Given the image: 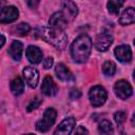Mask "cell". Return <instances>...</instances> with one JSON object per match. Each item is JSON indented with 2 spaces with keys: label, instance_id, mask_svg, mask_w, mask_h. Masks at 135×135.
I'll list each match as a JSON object with an SVG mask.
<instances>
[{
  "label": "cell",
  "instance_id": "obj_27",
  "mask_svg": "<svg viewBox=\"0 0 135 135\" xmlns=\"http://www.w3.org/2000/svg\"><path fill=\"white\" fill-rule=\"evenodd\" d=\"M39 2H40V0H26V3L31 8H36L38 6Z\"/></svg>",
  "mask_w": 135,
  "mask_h": 135
},
{
  "label": "cell",
  "instance_id": "obj_14",
  "mask_svg": "<svg viewBox=\"0 0 135 135\" xmlns=\"http://www.w3.org/2000/svg\"><path fill=\"white\" fill-rule=\"evenodd\" d=\"M55 73L57 75V77L62 80V81H66V82H72L75 80V77L73 75V73L66 68L65 64L63 63H58L55 68Z\"/></svg>",
  "mask_w": 135,
  "mask_h": 135
},
{
  "label": "cell",
  "instance_id": "obj_1",
  "mask_svg": "<svg viewBox=\"0 0 135 135\" xmlns=\"http://www.w3.org/2000/svg\"><path fill=\"white\" fill-rule=\"evenodd\" d=\"M35 36L52 44L58 50H63L68 43V36L63 30L54 26H39L35 30Z\"/></svg>",
  "mask_w": 135,
  "mask_h": 135
},
{
  "label": "cell",
  "instance_id": "obj_18",
  "mask_svg": "<svg viewBox=\"0 0 135 135\" xmlns=\"http://www.w3.org/2000/svg\"><path fill=\"white\" fill-rule=\"evenodd\" d=\"M24 90V82L22 81L21 77L17 76L11 81V91L15 96H19L23 93Z\"/></svg>",
  "mask_w": 135,
  "mask_h": 135
},
{
  "label": "cell",
  "instance_id": "obj_23",
  "mask_svg": "<svg viewBox=\"0 0 135 135\" xmlns=\"http://www.w3.org/2000/svg\"><path fill=\"white\" fill-rule=\"evenodd\" d=\"M126 118H127V113L124 111H118L114 114V120L118 127H121L124 123Z\"/></svg>",
  "mask_w": 135,
  "mask_h": 135
},
{
  "label": "cell",
  "instance_id": "obj_19",
  "mask_svg": "<svg viewBox=\"0 0 135 135\" xmlns=\"http://www.w3.org/2000/svg\"><path fill=\"white\" fill-rule=\"evenodd\" d=\"M126 0H108V11L110 14H113V15H117L120 7L123 5Z\"/></svg>",
  "mask_w": 135,
  "mask_h": 135
},
{
  "label": "cell",
  "instance_id": "obj_13",
  "mask_svg": "<svg viewBox=\"0 0 135 135\" xmlns=\"http://www.w3.org/2000/svg\"><path fill=\"white\" fill-rule=\"evenodd\" d=\"M41 92L45 96H55L58 92V88L50 75H46L41 85Z\"/></svg>",
  "mask_w": 135,
  "mask_h": 135
},
{
  "label": "cell",
  "instance_id": "obj_26",
  "mask_svg": "<svg viewBox=\"0 0 135 135\" xmlns=\"http://www.w3.org/2000/svg\"><path fill=\"white\" fill-rule=\"evenodd\" d=\"M80 95H81V93H80V91H79V90H77V89L72 90V91H71V93H70V97H71L72 99H77V98H79V97H80Z\"/></svg>",
  "mask_w": 135,
  "mask_h": 135
},
{
  "label": "cell",
  "instance_id": "obj_11",
  "mask_svg": "<svg viewBox=\"0 0 135 135\" xmlns=\"http://www.w3.org/2000/svg\"><path fill=\"white\" fill-rule=\"evenodd\" d=\"M75 124H76V119L74 117H66L65 119H63L59 126L57 127V129L54 131V134H63V135H66V134H70L73 132L74 128H75Z\"/></svg>",
  "mask_w": 135,
  "mask_h": 135
},
{
  "label": "cell",
  "instance_id": "obj_7",
  "mask_svg": "<svg viewBox=\"0 0 135 135\" xmlns=\"http://www.w3.org/2000/svg\"><path fill=\"white\" fill-rule=\"evenodd\" d=\"M19 11L14 5L4 6L0 9V23H11L17 20Z\"/></svg>",
  "mask_w": 135,
  "mask_h": 135
},
{
  "label": "cell",
  "instance_id": "obj_8",
  "mask_svg": "<svg viewBox=\"0 0 135 135\" xmlns=\"http://www.w3.org/2000/svg\"><path fill=\"white\" fill-rule=\"evenodd\" d=\"M62 15L65 17L68 21H72L78 14V8L76 3L73 0H63L61 2V11Z\"/></svg>",
  "mask_w": 135,
  "mask_h": 135
},
{
  "label": "cell",
  "instance_id": "obj_15",
  "mask_svg": "<svg viewBox=\"0 0 135 135\" xmlns=\"http://www.w3.org/2000/svg\"><path fill=\"white\" fill-rule=\"evenodd\" d=\"M49 23H50L51 26H54V27H57V28H60V30L64 31L69 21L65 19V17L62 15L61 12H56L51 16V18L49 20Z\"/></svg>",
  "mask_w": 135,
  "mask_h": 135
},
{
  "label": "cell",
  "instance_id": "obj_28",
  "mask_svg": "<svg viewBox=\"0 0 135 135\" xmlns=\"http://www.w3.org/2000/svg\"><path fill=\"white\" fill-rule=\"evenodd\" d=\"M75 133H83V134H84V133H89V132H88V130H85L83 127H79L78 129H76Z\"/></svg>",
  "mask_w": 135,
  "mask_h": 135
},
{
  "label": "cell",
  "instance_id": "obj_20",
  "mask_svg": "<svg viewBox=\"0 0 135 135\" xmlns=\"http://www.w3.org/2000/svg\"><path fill=\"white\" fill-rule=\"evenodd\" d=\"M98 131L101 134H113L114 130H113V126L111 123V121H109L108 119L102 120L99 126H98Z\"/></svg>",
  "mask_w": 135,
  "mask_h": 135
},
{
  "label": "cell",
  "instance_id": "obj_2",
  "mask_svg": "<svg viewBox=\"0 0 135 135\" xmlns=\"http://www.w3.org/2000/svg\"><path fill=\"white\" fill-rule=\"evenodd\" d=\"M92 51V39L86 34L79 35L71 45V56L77 63H84Z\"/></svg>",
  "mask_w": 135,
  "mask_h": 135
},
{
  "label": "cell",
  "instance_id": "obj_9",
  "mask_svg": "<svg viewBox=\"0 0 135 135\" xmlns=\"http://www.w3.org/2000/svg\"><path fill=\"white\" fill-rule=\"evenodd\" d=\"M22 74L26 84L30 88L35 89L39 82V72L33 66H25L22 71Z\"/></svg>",
  "mask_w": 135,
  "mask_h": 135
},
{
  "label": "cell",
  "instance_id": "obj_21",
  "mask_svg": "<svg viewBox=\"0 0 135 135\" xmlns=\"http://www.w3.org/2000/svg\"><path fill=\"white\" fill-rule=\"evenodd\" d=\"M102 72L105 76L111 77L116 73V64L113 61H105L102 65Z\"/></svg>",
  "mask_w": 135,
  "mask_h": 135
},
{
  "label": "cell",
  "instance_id": "obj_25",
  "mask_svg": "<svg viewBox=\"0 0 135 135\" xmlns=\"http://www.w3.org/2000/svg\"><path fill=\"white\" fill-rule=\"evenodd\" d=\"M53 64H54V59H53L52 57H47V58H45L44 61H43V68H44L45 70L51 69V68L53 66Z\"/></svg>",
  "mask_w": 135,
  "mask_h": 135
},
{
  "label": "cell",
  "instance_id": "obj_6",
  "mask_svg": "<svg viewBox=\"0 0 135 135\" xmlns=\"http://www.w3.org/2000/svg\"><path fill=\"white\" fill-rule=\"evenodd\" d=\"M114 92L120 99H128L133 94V89L127 80H118L114 85Z\"/></svg>",
  "mask_w": 135,
  "mask_h": 135
},
{
  "label": "cell",
  "instance_id": "obj_16",
  "mask_svg": "<svg viewBox=\"0 0 135 135\" xmlns=\"http://www.w3.org/2000/svg\"><path fill=\"white\" fill-rule=\"evenodd\" d=\"M22 52H23V44L18 40H14L8 49V54L12 57V59L19 61L21 59Z\"/></svg>",
  "mask_w": 135,
  "mask_h": 135
},
{
  "label": "cell",
  "instance_id": "obj_29",
  "mask_svg": "<svg viewBox=\"0 0 135 135\" xmlns=\"http://www.w3.org/2000/svg\"><path fill=\"white\" fill-rule=\"evenodd\" d=\"M4 43H5V37L0 33V49L4 45Z\"/></svg>",
  "mask_w": 135,
  "mask_h": 135
},
{
  "label": "cell",
  "instance_id": "obj_17",
  "mask_svg": "<svg viewBox=\"0 0 135 135\" xmlns=\"http://www.w3.org/2000/svg\"><path fill=\"white\" fill-rule=\"evenodd\" d=\"M135 21V9L134 7L130 6L128 8H126L123 11V13L121 14L120 18H119V23L121 25H130L132 23H134Z\"/></svg>",
  "mask_w": 135,
  "mask_h": 135
},
{
  "label": "cell",
  "instance_id": "obj_3",
  "mask_svg": "<svg viewBox=\"0 0 135 135\" xmlns=\"http://www.w3.org/2000/svg\"><path fill=\"white\" fill-rule=\"evenodd\" d=\"M56 116H57V112L55 109H53V108L46 109L43 113L42 118L36 123V129L41 133L47 132L51 129V127L55 123Z\"/></svg>",
  "mask_w": 135,
  "mask_h": 135
},
{
  "label": "cell",
  "instance_id": "obj_4",
  "mask_svg": "<svg viewBox=\"0 0 135 135\" xmlns=\"http://www.w3.org/2000/svg\"><path fill=\"white\" fill-rule=\"evenodd\" d=\"M108 98V93L101 85H95L93 86L89 92V99L91 101V104L95 108L101 107Z\"/></svg>",
  "mask_w": 135,
  "mask_h": 135
},
{
  "label": "cell",
  "instance_id": "obj_5",
  "mask_svg": "<svg viewBox=\"0 0 135 135\" xmlns=\"http://www.w3.org/2000/svg\"><path fill=\"white\" fill-rule=\"evenodd\" d=\"M113 42V36L108 32H101L98 34L94 41V46L99 52H105Z\"/></svg>",
  "mask_w": 135,
  "mask_h": 135
},
{
  "label": "cell",
  "instance_id": "obj_24",
  "mask_svg": "<svg viewBox=\"0 0 135 135\" xmlns=\"http://www.w3.org/2000/svg\"><path fill=\"white\" fill-rule=\"evenodd\" d=\"M40 104H41V99H40L39 97H35V98L28 103L26 110H27V112H32L33 110H36Z\"/></svg>",
  "mask_w": 135,
  "mask_h": 135
},
{
  "label": "cell",
  "instance_id": "obj_22",
  "mask_svg": "<svg viewBox=\"0 0 135 135\" xmlns=\"http://www.w3.org/2000/svg\"><path fill=\"white\" fill-rule=\"evenodd\" d=\"M16 34L19 35V36H25L30 33L31 31V26L28 25V23H25V22H21L19 23L17 26H16Z\"/></svg>",
  "mask_w": 135,
  "mask_h": 135
},
{
  "label": "cell",
  "instance_id": "obj_12",
  "mask_svg": "<svg viewBox=\"0 0 135 135\" xmlns=\"http://www.w3.org/2000/svg\"><path fill=\"white\" fill-rule=\"evenodd\" d=\"M25 56H26L27 60L31 63L37 64V63H40L42 61L43 54H42V51L38 46H36V45H30L25 50Z\"/></svg>",
  "mask_w": 135,
  "mask_h": 135
},
{
  "label": "cell",
  "instance_id": "obj_10",
  "mask_svg": "<svg viewBox=\"0 0 135 135\" xmlns=\"http://www.w3.org/2000/svg\"><path fill=\"white\" fill-rule=\"evenodd\" d=\"M114 55L120 62H123V63L130 62L132 60V51H131V47L127 44H121L115 47Z\"/></svg>",
  "mask_w": 135,
  "mask_h": 135
},
{
  "label": "cell",
  "instance_id": "obj_30",
  "mask_svg": "<svg viewBox=\"0 0 135 135\" xmlns=\"http://www.w3.org/2000/svg\"><path fill=\"white\" fill-rule=\"evenodd\" d=\"M4 4H5V1H1V2H0V8H2V7H4V6H3Z\"/></svg>",
  "mask_w": 135,
  "mask_h": 135
}]
</instances>
